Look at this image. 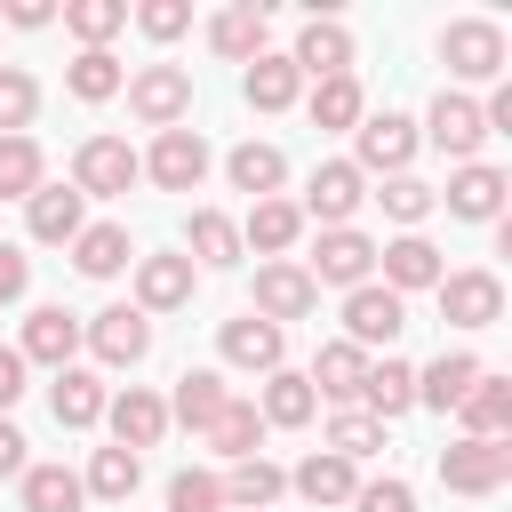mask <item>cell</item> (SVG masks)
Returning <instances> with one entry per match:
<instances>
[{
    "mask_svg": "<svg viewBox=\"0 0 512 512\" xmlns=\"http://www.w3.org/2000/svg\"><path fill=\"white\" fill-rule=\"evenodd\" d=\"M352 504H360V512H416V488H408V480H360Z\"/></svg>",
    "mask_w": 512,
    "mask_h": 512,
    "instance_id": "c3c4849f",
    "label": "cell"
},
{
    "mask_svg": "<svg viewBox=\"0 0 512 512\" xmlns=\"http://www.w3.org/2000/svg\"><path fill=\"white\" fill-rule=\"evenodd\" d=\"M440 312L456 328H496L504 320V280L496 272H440Z\"/></svg>",
    "mask_w": 512,
    "mask_h": 512,
    "instance_id": "9c48e42d",
    "label": "cell"
},
{
    "mask_svg": "<svg viewBox=\"0 0 512 512\" xmlns=\"http://www.w3.org/2000/svg\"><path fill=\"white\" fill-rule=\"evenodd\" d=\"M480 136H488L480 104H472V96H456V88H440V96H432V144H440L448 160H472V152H480Z\"/></svg>",
    "mask_w": 512,
    "mask_h": 512,
    "instance_id": "d6986e66",
    "label": "cell"
},
{
    "mask_svg": "<svg viewBox=\"0 0 512 512\" xmlns=\"http://www.w3.org/2000/svg\"><path fill=\"white\" fill-rule=\"evenodd\" d=\"M136 24H144L152 40H176V32L192 24V8H184V0H144V8H136Z\"/></svg>",
    "mask_w": 512,
    "mask_h": 512,
    "instance_id": "681fc988",
    "label": "cell"
},
{
    "mask_svg": "<svg viewBox=\"0 0 512 512\" xmlns=\"http://www.w3.org/2000/svg\"><path fill=\"white\" fill-rule=\"evenodd\" d=\"M32 112H40V80L16 72V64H0V136H16Z\"/></svg>",
    "mask_w": 512,
    "mask_h": 512,
    "instance_id": "f6af8a7d",
    "label": "cell"
},
{
    "mask_svg": "<svg viewBox=\"0 0 512 512\" xmlns=\"http://www.w3.org/2000/svg\"><path fill=\"white\" fill-rule=\"evenodd\" d=\"M48 408H56V424H64V432H88V424L104 416V384H96L88 368H56V392H48Z\"/></svg>",
    "mask_w": 512,
    "mask_h": 512,
    "instance_id": "4dcf8cb0",
    "label": "cell"
},
{
    "mask_svg": "<svg viewBox=\"0 0 512 512\" xmlns=\"http://www.w3.org/2000/svg\"><path fill=\"white\" fill-rule=\"evenodd\" d=\"M360 136V176H408V160H416V128L400 120V112H376V120H360L352 128Z\"/></svg>",
    "mask_w": 512,
    "mask_h": 512,
    "instance_id": "ba28073f",
    "label": "cell"
},
{
    "mask_svg": "<svg viewBox=\"0 0 512 512\" xmlns=\"http://www.w3.org/2000/svg\"><path fill=\"white\" fill-rule=\"evenodd\" d=\"M88 352H96L104 368H136V360L152 352V320H144L136 304H112V312L88 320Z\"/></svg>",
    "mask_w": 512,
    "mask_h": 512,
    "instance_id": "30bf717a",
    "label": "cell"
},
{
    "mask_svg": "<svg viewBox=\"0 0 512 512\" xmlns=\"http://www.w3.org/2000/svg\"><path fill=\"white\" fill-rule=\"evenodd\" d=\"M288 488L304 496V504H352V488H360V472L344 464V456H328V448H312L296 472H288Z\"/></svg>",
    "mask_w": 512,
    "mask_h": 512,
    "instance_id": "7402d4cb",
    "label": "cell"
},
{
    "mask_svg": "<svg viewBox=\"0 0 512 512\" xmlns=\"http://www.w3.org/2000/svg\"><path fill=\"white\" fill-rule=\"evenodd\" d=\"M376 264H384V288H392V296H408V288H440V272H448L440 248H432L424 232H400L392 248H376Z\"/></svg>",
    "mask_w": 512,
    "mask_h": 512,
    "instance_id": "5bb4252c",
    "label": "cell"
},
{
    "mask_svg": "<svg viewBox=\"0 0 512 512\" xmlns=\"http://www.w3.org/2000/svg\"><path fill=\"white\" fill-rule=\"evenodd\" d=\"M128 112H136L144 128H184V112H192V72H184V64H144V72L128 80Z\"/></svg>",
    "mask_w": 512,
    "mask_h": 512,
    "instance_id": "7a4b0ae2",
    "label": "cell"
},
{
    "mask_svg": "<svg viewBox=\"0 0 512 512\" xmlns=\"http://www.w3.org/2000/svg\"><path fill=\"white\" fill-rule=\"evenodd\" d=\"M16 352H24V368H32V360H40V368H72V352H80V320H72L64 304H40V312L24 320V344H16Z\"/></svg>",
    "mask_w": 512,
    "mask_h": 512,
    "instance_id": "2e32d148",
    "label": "cell"
},
{
    "mask_svg": "<svg viewBox=\"0 0 512 512\" xmlns=\"http://www.w3.org/2000/svg\"><path fill=\"white\" fill-rule=\"evenodd\" d=\"M480 376H488V368H480L472 352H440L432 368H416V400H424V408H456Z\"/></svg>",
    "mask_w": 512,
    "mask_h": 512,
    "instance_id": "cb8c5ba5",
    "label": "cell"
},
{
    "mask_svg": "<svg viewBox=\"0 0 512 512\" xmlns=\"http://www.w3.org/2000/svg\"><path fill=\"white\" fill-rule=\"evenodd\" d=\"M312 408H320V392H312L296 368H272V376H264V408H256L264 424H312Z\"/></svg>",
    "mask_w": 512,
    "mask_h": 512,
    "instance_id": "74e56055",
    "label": "cell"
},
{
    "mask_svg": "<svg viewBox=\"0 0 512 512\" xmlns=\"http://www.w3.org/2000/svg\"><path fill=\"white\" fill-rule=\"evenodd\" d=\"M400 328H408V304H400L392 288L360 280V288L344 296V344H360V352H368V344H392Z\"/></svg>",
    "mask_w": 512,
    "mask_h": 512,
    "instance_id": "52a82bcc",
    "label": "cell"
},
{
    "mask_svg": "<svg viewBox=\"0 0 512 512\" xmlns=\"http://www.w3.org/2000/svg\"><path fill=\"white\" fill-rule=\"evenodd\" d=\"M440 56H448L456 80H496V72H504V32H496L488 16H456V24L440 32Z\"/></svg>",
    "mask_w": 512,
    "mask_h": 512,
    "instance_id": "5b68a950",
    "label": "cell"
},
{
    "mask_svg": "<svg viewBox=\"0 0 512 512\" xmlns=\"http://www.w3.org/2000/svg\"><path fill=\"white\" fill-rule=\"evenodd\" d=\"M360 376H368V352L360 344H320V360H312V392H328V400H360Z\"/></svg>",
    "mask_w": 512,
    "mask_h": 512,
    "instance_id": "d6a6232c",
    "label": "cell"
},
{
    "mask_svg": "<svg viewBox=\"0 0 512 512\" xmlns=\"http://www.w3.org/2000/svg\"><path fill=\"white\" fill-rule=\"evenodd\" d=\"M360 400H368V416H376V424L408 416V408H416V368H408V360H368Z\"/></svg>",
    "mask_w": 512,
    "mask_h": 512,
    "instance_id": "44dd1931",
    "label": "cell"
},
{
    "mask_svg": "<svg viewBox=\"0 0 512 512\" xmlns=\"http://www.w3.org/2000/svg\"><path fill=\"white\" fill-rule=\"evenodd\" d=\"M512 480V440H448L440 448V488L456 496H496Z\"/></svg>",
    "mask_w": 512,
    "mask_h": 512,
    "instance_id": "6da1fadb",
    "label": "cell"
},
{
    "mask_svg": "<svg viewBox=\"0 0 512 512\" xmlns=\"http://www.w3.org/2000/svg\"><path fill=\"white\" fill-rule=\"evenodd\" d=\"M8 472H24V432L0 416V480H8Z\"/></svg>",
    "mask_w": 512,
    "mask_h": 512,
    "instance_id": "db71d44e",
    "label": "cell"
},
{
    "mask_svg": "<svg viewBox=\"0 0 512 512\" xmlns=\"http://www.w3.org/2000/svg\"><path fill=\"white\" fill-rule=\"evenodd\" d=\"M456 408H464V424H472L464 440H512V384H504V376H480Z\"/></svg>",
    "mask_w": 512,
    "mask_h": 512,
    "instance_id": "484cf974",
    "label": "cell"
},
{
    "mask_svg": "<svg viewBox=\"0 0 512 512\" xmlns=\"http://www.w3.org/2000/svg\"><path fill=\"white\" fill-rule=\"evenodd\" d=\"M16 400H24V352H16V344H0V416H8Z\"/></svg>",
    "mask_w": 512,
    "mask_h": 512,
    "instance_id": "f907efd6",
    "label": "cell"
},
{
    "mask_svg": "<svg viewBox=\"0 0 512 512\" xmlns=\"http://www.w3.org/2000/svg\"><path fill=\"white\" fill-rule=\"evenodd\" d=\"M368 104H360V80L336 72V80H312V128H360Z\"/></svg>",
    "mask_w": 512,
    "mask_h": 512,
    "instance_id": "f35d334b",
    "label": "cell"
},
{
    "mask_svg": "<svg viewBox=\"0 0 512 512\" xmlns=\"http://www.w3.org/2000/svg\"><path fill=\"white\" fill-rule=\"evenodd\" d=\"M64 88H72L80 104H104V96H120V88H128V72H120V56H112V48H80V56H72V72H64Z\"/></svg>",
    "mask_w": 512,
    "mask_h": 512,
    "instance_id": "d590c367",
    "label": "cell"
},
{
    "mask_svg": "<svg viewBox=\"0 0 512 512\" xmlns=\"http://www.w3.org/2000/svg\"><path fill=\"white\" fill-rule=\"evenodd\" d=\"M24 208H32V240H48V248L80 240V192H72V184H40Z\"/></svg>",
    "mask_w": 512,
    "mask_h": 512,
    "instance_id": "f1b7e54d",
    "label": "cell"
},
{
    "mask_svg": "<svg viewBox=\"0 0 512 512\" xmlns=\"http://www.w3.org/2000/svg\"><path fill=\"white\" fill-rule=\"evenodd\" d=\"M240 88H248V104H256V112H288V104H296V88H304V72H296L288 56H256Z\"/></svg>",
    "mask_w": 512,
    "mask_h": 512,
    "instance_id": "8d00e7d4",
    "label": "cell"
},
{
    "mask_svg": "<svg viewBox=\"0 0 512 512\" xmlns=\"http://www.w3.org/2000/svg\"><path fill=\"white\" fill-rule=\"evenodd\" d=\"M136 480H144V456H128V448H96V464H88V496H104V504H128L136 496Z\"/></svg>",
    "mask_w": 512,
    "mask_h": 512,
    "instance_id": "60d3db41",
    "label": "cell"
},
{
    "mask_svg": "<svg viewBox=\"0 0 512 512\" xmlns=\"http://www.w3.org/2000/svg\"><path fill=\"white\" fill-rule=\"evenodd\" d=\"M136 176H144V168H136L128 136H88V144L72 152V192H80V200H88V192H96V200H120Z\"/></svg>",
    "mask_w": 512,
    "mask_h": 512,
    "instance_id": "3957f363",
    "label": "cell"
},
{
    "mask_svg": "<svg viewBox=\"0 0 512 512\" xmlns=\"http://www.w3.org/2000/svg\"><path fill=\"white\" fill-rule=\"evenodd\" d=\"M280 488H288V472H280L272 456H240V464L224 472V512H272Z\"/></svg>",
    "mask_w": 512,
    "mask_h": 512,
    "instance_id": "603a6c76",
    "label": "cell"
},
{
    "mask_svg": "<svg viewBox=\"0 0 512 512\" xmlns=\"http://www.w3.org/2000/svg\"><path fill=\"white\" fill-rule=\"evenodd\" d=\"M256 440H264V416H256V400H224V416L208 424V448H216L224 464H240V456H264Z\"/></svg>",
    "mask_w": 512,
    "mask_h": 512,
    "instance_id": "836d02e7",
    "label": "cell"
},
{
    "mask_svg": "<svg viewBox=\"0 0 512 512\" xmlns=\"http://www.w3.org/2000/svg\"><path fill=\"white\" fill-rule=\"evenodd\" d=\"M24 480V512H80V472H64V464H24L16 472Z\"/></svg>",
    "mask_w": 512,
    "mask_h": 512,
    "instance_id": "e575fe53",
    "label": "cell"
},
{
    "mask_svg": "<svg viewBox=\"0 0 512 512\" xmlns=\"http://www.w3.org/2000/svg\"><path fill=\"white\" fill-rule=\"evenodd\" d=\"M192 304V256H136V312H176Z\"/></svg>",
    "mask_w": 512,
    "mask_h": 512,
    "instance_id": "9a60e30c",
    "label": "cell"
},
{
    "mask_svg": "<svg viewBox=\"0 0 512 512\" xmlns=\"http://www.w3.org/2000/svg\"><path fill=\"white\" fill-rule=\"evenodd\" d=\"M296 72H312V80H336V72H352V32L336 24V16H312L304 32H296V56H288Z\"/></svg>",
    "mask_w": 512,
    "mask_h": 512,
    "instance_id": "ac0fdd59",
    "label": "cell"
},
{
    "mask_svg": "<svg viewBox=\"0 0 512 512\" xmlns=\"http://www.w3.org/2000/svg\"><path fill=\"white\" fill-rule=\"evenodd\" d=\"M168 512H224V480L216 472H176L168 480Z\"/></svg>",
    "mask_w": 512,
    "mask_h": 512,
    "instance_id": "bcb514c9",
    "label": "cell"
},
{
    "mask_svg": "<svg viewBox=\"0 0 512 512\" xmlns=\"http://www.w3.org/2000/svg\"><path fill=\"white\" fill-rule=\"evenodd\" d=\"M296 232H304V216H296V200H256L248 208V224H240V240L248 248H264V256H280V248H296Z\"/></svg>",
    "mask_w": 512,
    "mask_h": 512,
    "instance_id": "1f68e13d",
    "label": "cell"
},
{
    "mask_svg": "<svg viewBox=\"0 0 512 512\" xmlns=\"http://www.w3.org/2000/svg\"><path fill=\"white\" fill-rule=\"evenodd\" d=\"M384 448V424L368 416V408H344L336 424H328V456H344V464H360V456H376Z\"/></svg>",
    "mask_w": 512,
    "mask_h": 512,
    "instance_id": "7bdbcfd3",
    "label": "cell"
},
{
    "mask_svg": "<svg viewBox=\"0 0 512 512\" xmlns=\"http://www.w3.org/2000/svg\"><path fill=\"white\" fill-rule=\"evenodd\" d=\"M160 192H192L200 176H208V144H200V128H160V144L136 160Z\"/></svg>",
    "mask_w": 512,
    "mask_h": 512,
    "instance_id": "8992f818",
    "label": "cell"
},
{
    "mask_svg": "<svg viewBox=\"0 0 512 512\" xmlns=\"http://www.w3.org/2000/svg\"><path fill=\"white\" fill-rule=\"evenodd\" d=\"M224 176H232V192H248V200H272L280 192V176H288V160L272 152V144H232V160H224Z\"/></svg>",
    "mask_w": 512,
    "mask_h": 512,
    "instance_id": "83f0119b",
    "label": "cell"
},
{
    "mask_svg": "<svg viewBox=\"0 0 512 512\" xmlns=\"http://www.w3.org/2000/svg\"><path fill=\"white\" fill-rule=\"evenodd\" d=\"M224 400H232V392H224V376H216V368H184V376H176L168 416H176V424H192V432H208V424L224 416Z\"/></svg>",
    "mask_w": 512,
    "mask_h": 512,
    "instance_id": "d4e9b609",
    "label": "cell"
},
{
    "mask_svg": "<svg viewBox=\"0 0 512 512\" xmlns=\"http://www.w3.org/2000/svg\"><path fill=\"white\" fill-rule=\"evenodd\" d=\"M56 16V0H8V24H24V32H40Z\"/></svg>",
    "mask_w": 512,
    "mask_h": 512,
    "instance_id": "f5cc1de1",
    "label": "cell"
},
{
    "mask_svg": "<svg viewBox=\"0 0 512 512\" xmlns=\"http://www.w3.org/2000/svg\"><path fill=\"white\" fill-rule=\"evenodd\" d=\"M304 272H312V288H320V280L360 288V280L376 272V240H368V232H352V224H344V232H320V248H312V264H304Z\"/></svg>",
    "mask_w": 512,
    "mask_h": 512,
    "instance_id": "8fae6325",
    "label": "cell"
},
{
    "mask_svg": "<svg viewBox=\"0 0 512 512\" xmlns=\"http://www.w3.org/2000/svg\"><path fill=\"white\" fill-rule=\"evenodd\" d=\"M216 352L232 360V368H248V376H272L280 368V352H288V336L272 328V320H224V336H216Z\"/></svg>",
    "mask_w": 512,
    "mask_h": 512,
    "instance_id": "e0dca14e",
    "label": "cell"
},
{
    "mask_svg": "<svg viewBox=\"0 0 512 512\" xmlns=\"http://www.w3.org/2000/svg\"><path fill=\"white\" fill-rule=\"evenodd\" d=\"M504 208V168H488V160H464L456 176H448V216H472V224H488Z\"/></svg>",
    "mask_w": 512,
    "mask_h": 512,
    "instance_id": "ffe728a7",
    "label": "cell"
},
{
    "mask_svg": "<svg viewBox=\"0 0 512 512\" xmlns=\"http://www.w3.org/2000/svg\"><path fill=\"white\" fill-rule=\"evenodd\" d=\"M208 40H216V56H232V64H256V56H264V0H240V8H224V16L208 24Z\"/></svg>",
    "mask_w": 512,
    "mask_h": 512,
    "instance_id": "4316f807",
    "label": "cell"
},
{
    "mask_svg": "<svg viewBox=\"0 0 512 512\" xmlns=\"http://www.w3.org/2000/svg\"><path fill=\"white\" fill-rule=\"evenodd\" d=\"M32 192H40V144L0 136V200H32Z\"/></svg>",
    "mask_w": 512,
    "mask_h": 512,
    "instance_id": "b9f144b4",
    "label": "cell"
},
{
    "mask_svg": "<svg viewBox=\"0 0 512 512\" xmlns=\"http://www.w3.org/2000/svg\"><path fill=\"white\" fill-rule=\"evenodd\" d=\"M104 416H112V448H152L160 432H168V400L160 392H144V384H128L120 400H104Z\"/></svg>",
    "mask_w": 512,
    "mask_h": 512,
    "instance_id": "4fadbf2b",
    "label": "cell"
},
{
    "mask_svg": "<svg viewBox=\"0 0 512 512\" xmlns=\"http://www.w3.org/2000/svg\"><path fill=\"white\" fill-rule=\"evenodd\" d=\"M64 24H72L88 48H104V40L128 24V0H64Z\"/></svg>",
    "mask_w": 512,
    "mask_h": 512,
    "instance_id": "ee69618b",
    "label": "cell"
},
{
    "mask_svg": "<svg viewBox=\"0 0 512 512\" xmlns=\"http://www.w3.org/2000/svg\"><path fill=\"white\" fill-rule=\"evenodd\" d=\"M312 304H320V288H312L304 264H264V272H256V320L280 328V320H304Z\"/></svg>",
    "mask_w": 512,
    "mask_h": 512,
    "instance_id": "7c38bea8",
    "label": "cell"
},
{
    "mask_svg": "<svg viewBox=\"0 0 512 512\" xmlns=\"http://www.w3.org/2000/svg\"><path fill=\"white\" fill-rule=\"evenodd\" d=\"M184 240H192V256H200V264H240V224H232L224 208H192Z\"/></svg>",
    "mask_w": 512,
    "mask_h": 512,
    "instance_id": "ab89813d",
    "label": "cell"
},
{
    "mask_svg": "<svg viewBox=\"0 0 512 512\" xmlns=\"http://www.w3.org/2000/svg\"><path fill=\"white\" fill-rule=\"evenodd\" d=\"M72 264H80L88 280H112V272H128V264H136V248H128V232H120V224H80Z\"/></svg>",
    "mask_w": 512,
    "mask_h": 512,
    "instance_id": "f546056e",
    "label": "cell"
},
{
    "mask_svg": "<svg viewBox=\"0 0 512 512\" xmlns=\"http://www.w3.org/2000/svg\"><path fill=\"white\" fill-rule=\"evenodd\" d=\"M360 200H368V176H360L352 160H320L312 184H304V208H296V216H320L328 232H344V224L360 216Z\"/></svg>",
    "mask_w": 512,
    "mask_h": 512,
    "instance_id": "277c9868",
    "label": "cell"
},
{
    "mask_svg": "<svg viewBox=\"0 0 512 512\" xmlns=\"http://www.w3.org/2000/svg\"><path fill=\"white\" fill-rule=\"evenodd\" d=\"M376 200H384V216H400V224H424L440 192H432V184H416V176H392V184H384Z\"/></svg>",
    "mask_w": 512,
    "mask_h": 512,
    "instance_id": "7dc6e473",
    "label": "cell"
},
{
    "mask_svg": "<svg viewBox=\"0 0 512 512\" xmlns=\"http://www.w3.org/2000/svg\"><path fill=\"white\" fill-rule=\"evenodd\" d=\"M24 288H32V264H24V256H16L8 240H0V304H16Z\"/></svg>",
    "mask_w": 512,
    "mask_h": 512,
    "instance_id": "816d5d0a",
    "label": "cell"
}]
</instances>
